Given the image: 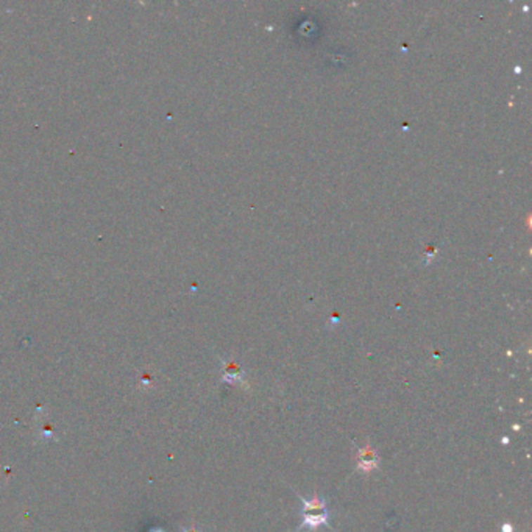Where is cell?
<instances>
[{
    "label": "cell",
    "instance_id": "6da1fadb",
    "mask_svg": "<svg viewBox=\"0 0 532 532\" xmlns=\"http://www.w3.org/2000/svg\"><path fill=\"white\" fill-rule=\"evenodd\" d=\"M301 501H303V510H301L303 523L300 529L308 528L314 531L317 528L323 526V524H328L330 514H328V507H326V502L323 498H320V496H314V498H311V500L301 498Z\"/></svg>",
    "mask_w": 532,
    "mask_h": 532
},
{
    "label": "cell",
    "instance_id": "7a4b0ae2",
    "mask_svg": "<svg viewBox=\"0 0 532 532\" xmlns=\"http://www.w3.org/2000/svg\"><path fill=\"white\" fill-rule=\"evenodd\" d=\"M358 467L363 472H372L378 467V455L370 445H367L358 451Z\"/></svg>",
    "mask_w": 532,
    "mask_h": 532
}]
</instances>
